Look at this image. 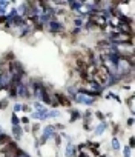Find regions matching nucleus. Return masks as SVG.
Masks as SVG:
<instances>
[{
    "instance_id": "nucleus-1",
    "label": "nucleus",
    "mask_w": 135,
    "mask_h": 157,
    "mask_svg": "<svg viewBox=\"0 0 135 157\" xmlns=\"http://www.w3.org/2000/svg\"><path fill=\"white\" fill-rule=\"evenodd\" d=\"M21 153H23V149L19 148V145L14 142L12 145H11V148L6 151V153H3V157H19Z\"/></svg>"
},
{
    "instance_id": "nucleus-2",
    "label": "nucleus",
    "mask_w": 135,
    "mask_h": 157,
    "mask_svg": "<svg viewBox=\"0 0 135 157\" xmlns=\"http://www.w3.org/2000/svg\"><path fill=\"white\" fill-rule=\"evenodd\" d=\"M57 99L60 100V102H58L60 105H63V106H71V102H69V100L66 99V97L63 96V94H57Z\"/></svg>"
},
{
    "instance_id": "nucleus-3",
    "label": "nucleus",
    "mask_w": 135,
    "mask_h": 157,
    "mask_svg": "<svg viewBox=\"0 0 135 157\" xmlns=\"http://www.w3.org/2000/svg\"><path fill=\"white\" fill-rule=\"evenodd\" d=\"M112 148H114V151H118V149H120V143H118V140L114 137V139H112Z\"/></svg>"
},
{
    "instance_id": "nucleus-4",
    "label": "nucleus",
    "mask_w": 135,
    "mask_h": 157,
    "mask_svg": "<svg viewBox=\"0 0 135 157\" xmlns=\"http://www.w3.org/2000/svg\"><path fill=\"white\" fill-rule=\"evenodd\" d=\"M37 133H39V125H37V123H35V125L32 126V134H34V136L37 137Z\"/></svg>"
},
{
    "instance_id": "nucleus-5",
    "label": "nucleus",
    "mask_w": 135,
    "mask_h": 157,
    "mask_svg": "<svg viewBox=\"0 0 135 157\" xmlns=\"http://www.w3.org/2000/svg\"><path fill=\"white\" fill-rule=\"evenodd\" d=\"M131 156V148H125V157Z\"/></svg>"
},
{
    "instance_id": "nucleus-6",
    "label": "nucleus",
    "mask_w": 135,
    "mask_h": 157,
    "mask_svg": "<svg viewBox=\"0 0 135 157\" xmlns=\"http://www.w3.org/2000/svg\"><path fill=\"white\" fill-rule=\"evenodd\" d=\"M129 148H134V137L129 139Z\"/></svg>"
}]
</instances>
